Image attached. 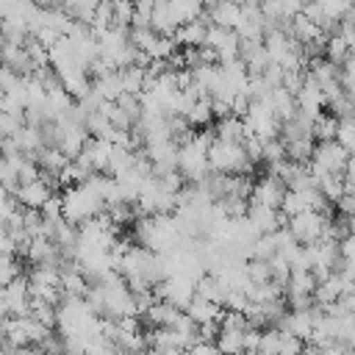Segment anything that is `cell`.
Wrapping results in <instances>:
<instances>
[{
	"label": "cell",
	"instance_id": "obj_1",
	"mask_svg": "<svg viewBox=\"0 0 355 355\" xmlns=\"http://www.w3.org/2000/svg\"><path fill=\"white\" fill-rule=\"evenodd\" d=\"M136 239L139 244L155 250V252H172L186 241V236L178 227L175 214H147L136 222Z\"/></svg>",
	"mask_w": 355,
	"mask_h": 355
},
{
	"label": "cell",
	"instance_id": "obj_2",
	"mask_svg": "<svg viewBox=\"0 0 355 355\" xmlns=\"http://www.w3.org/2000/svg\"><path fill=\"white\" fill-rule=\"evenodd\" d=\"M64 197V216L75 225L97 216L105 211V202L100 194H94L86 183H75V186H67V191L61 194Z\"/></svg>",
	"mask_w": 355,
	"mask_h": 355
},
{
	"label": "cell",
	"instance_id": "obj_3",
	"mask_svg": "<svg viewBox=\"0 0 355 355\" xmlns=\"http://www.w3.org/2000/svg\"><path fill=\"white\" fill-rule=\"evenodd\" d=\"M208 161H211V169L225 172V175H236V172L250 175L252 166H255L247 158L244 144H239V141H222V139H214V144L208 150Z\"/></svg>",
	"mask_w": 355,
	"mask_h": 355
},
{
	"label": "cell",
	"instance_id": "obj_4",
	"mask_svg": "<svg viewBox=\"0 0 355 355\" xmlns=\"http://www.w3.org/2000/svg\"><path fill=\"white\" fill-rule=\"evenodd\" d=\"M347 161H349V153L347 147L338 141V139H324L313 147V155L308 161L313 178H322V175H344L347 172Z\"/></svg>",
	"mask_w": 355,
	"mask_h": 355
},
{
	"label": "cell",
	"instance_id": "obj_5",
	"mask_svg": "<svg viewBox=\"0 0 355 355\" xmlns=\"http://www.w3.org/2000/svg\"><path fill=\"white\" fill-rule=\"evenodd\" d=\"M244 125L250 133H255L261 139L280 136V116L275 114L269 100H250V105L244 111Z\"/></svg>",
	"mask_w": 355,
	"mask_h": 355
},
{
	"label": "cell",
	"instance_id": "obj_6",
	"mask_svg": "<svg viewBox=\"0 0 355 355\" xmlns=\"http://www.w3.org/2000/svg\"><path fill=\"white\" fill-rule=\"evenodd\" d=\"M327 222H330V214H322V211H300L294 216H288V230L294 233V239L300 244H313L319 239H324L327 233Z\"/></svg>",
	"mask_w": 355,
	"mask_h": 355
},
{
	"label": "cell",
	"instance_id": "obj_7",
	"mask_svg": "<svg viewBox=\"0 0 355 355\" xmlns=\"http://www.w3.org/2000/svg\"><path fill=\"white\" fill-rule=\"evenodd\" d=\"M153 288H155V297H158V300L172 302V305H178V308H183V311H186V305H189V302L194 300V294H197L194 283L186 280V277H180V275H169V277H164L161 283H155Z\"/></svg>",
	"mask_w": 355,
	"mask_h": 355
},
{
	"label": "cell",
	"instance_id": "obj_8",
	"mask_svg": "<svg viewBox=\"0 0 355 355\" xmlns=\"http://www.w3.org/2000/svg\"><path fill=\"white\" fill-rule=\"evenodd\" d=\"M205 44L216 53V61H233L239 58V44H241V36L233 31V28H225V25H208V36H205Z\"/></svg>",
	"mask_w": 355,
	"mask_h": 355
},
{
	"label": "cell",
	"instance_id": "obj_9",
	"mask_svg": "<svg viewBox=\"0 0 355 355\" xmlns=\"http://www.w3.org/2000/svg\"><path fill=\"white\" fill-rule=\"evenodd\" d=\"M286 191H288V186H286L275 172H266V175H261V178L252 183L250 202H255V205H272V208H280V202H283Z\"/></svg>",
	"mask_w": 355,
	"mask_h": 355
},
{
	"label": "cell",
	"instance_id": "obj_10",
	"mask_svg": "<svg viewBox=\"0 0 355 355\" xmlns=\"http://www.w3.org/2000/svg\"><path fill=\"white\" fill-rule=\"evenodd\" d=\"M14 197L19 200L22 208H42L53 197V183L44 175H39V178H33L28 183H19L17 191H14Z\"/></svg>",
	"mask_w": 355,
	"mask_h": 355
},
{
	"label": "cell",
	"instance_id": "obj_11",
	"mask_svg": "<svg viewBox=\"0 0 355 355\" xmlns=\"http://www.w3.org/2000/svg\"><path fill=\"white\" fill-rule=\"evenodd\" d=\"M3 300H6L11 316H25V313H31L33 297H31V288H28V277H19V275H17L11 283H6V286H3Z\"/></svg>",
	"mask_w": 355,
	"mask_h": 355
},
{
	"label": "cell",
	"instance_id": "obj_12",
	"mask_svg": "<svg viewBox=\"0 0 355 355\" xmlns=\"http://www.w3.org/2000/svg\"><path fill=\"white\" fill-rule=\"evenodd\" d=\"M241 39H263V31H266V17L261 11V6H250L244 3L241 6V17L233 28Z\"/></svg>",
	"mask_w": 355,
	"mask_h": 355
},
{
	"label": "cell",
	"instance_id": "obj_13",
	"mask_svg": "<svg viewBox=\"0 0 355 355\" xmlns=\"http://www.w3.org/2000/svg\"><path fill=\"white\" fill-rule=\"evenodd\" d=\"M247 219L252 222V227L258 233H275V230L283 227V211L280 208H272V205H255V202H250Z\"/></svg>",
	"mask_w": 355,
	"mask_h": 355
},
{
	"label": "cell",
	"instance_id": "obj_14",
	"mask_svg": "<svg viewBox=\"0 0 355 355\" xmlns=\"http://www.w3.org/2000/svg\"><path fill=\"white\" fill-rule=\"evenodd\" d=\"M208 25H211V17H208V14H200V17L189 19V22H183V25L175 31V42H178V44H183V47L205 44Z\"/></svg>",
	"mask_w": 355,
	"mask_h": 355
},
{
	"label": "cell",
	"instance_id": "obj_15",
	"mask_svg": "<svg viewBox=\"0 0 355 355\" xmlns=\"http://www.w3.org/2000/svg\"><path fill=\"white\" fill-rule=\"evenodd\" d=\"M180 25H183V19H180V14L175 11L172 0H155L150 28H155V31L164 33V36H175V31H178Z\"/></svg>",
	"mask_w": 355,
	"mask_h": 355
},
{
	"label": "cell",
	"instance_id": "obj_16",
	"mask_svg": "<svg viewBox=\"0 0 355 355\" xmlns=\"http://www.w3.org/2000/svg\"><path fill=\"white\" fill-rule=\"evenodd\" d=\"M322 105H324V94H322L319 83L305 75V83L297 92V111H302V114L316 119V114H322Z\"/></svg>",
	"mask_w": 355,
	"mask_h": 355
},
{
	"label": "cell",
	"instance_id": "obj_17",
	"mask_svg": "<svg viewBox=\"0 0 355 355\" xmlns=\"http://www.w3.org/2000/svg\"><path fill=\"white\" fill-rule=\"evenodd\" d=\"M205 14L211 17L214 25H225V28H236L239 17H241V3L239 0H214Z\"/></svg>",
	"mask_w": 355,
	"mask_h": 355
},
{
	"label": "cell",
	"instance_id": "obj_18",
	"mask_svg": "<svg viewBox=\"0 0 355 355\" xmlns=\"http://www.w3.org/2000/svg\"><path fill=\"white\" fill-rule=\"evenodd\" d=\"M194 288H197V294H200V297H205V300H211V302H216V305H222V308H225V300H227L230 286H227L219 275H214V272L202 275V277L194 283Z\"/></svg>",
	"mask_w": 355,
	"mask_h": 355
},
{
	"label": "cell",
	"instance_id": "obj_19",
	"mask_svg": "<svg viewBox=\"0 0 355 355\" xmlns=\"http://www.w3.org/2000/svg\"><path fill=\"white\" fill-rule=\"evenodd\" d=\"M288 33L300 42V44H311V42H316L319 36H324V31H322V25L319 22H313L311 17H305L302 11L300 14H294L291 17V25H288Z\"/></svg>",
	"mask_w": 355,
	"mask_h": 355
},
{
	"label": "cell",
	"instance_id": "obj_20",
	"mask_svg": "<svg viewBox=\"0 0 355 355\" xmlns=\"http://www.w3.org/2000/svg\"><path fill=\"white\" fill-rule=\"evenodd\" d=\"M186 313H189L197 324H208V322H219L225 311H222V305H216V302H211V300L194 294V300L186 305Z\"/></svg>",
	"mask_w": 355,
	"mask_h": 355
},
{
	"label": "cell",
	"instance_id": "obj_21",
	"mask_svg": "<svg viewBox=\"0 0 355 355\" xmlns=\"http://www.w3.org/2000/svg\"><path fill=\"white\" fill-rule=\"evenodd\" d=\"M263 100H269V105L275 108V114L280 116V122L297 114V94L288 92L286 86H275V89H269V94H266Z\"/></svg>",
	"mask_w": 355,
	"mask_h": 355
},
{
	"label": "cell",
	"instance_id": "obj_22",
	"mask_svg": "<svg viewBox=\"0 0 355 355\" xmlns=\"http://www.w3.org/2000/svg\"><path fill=\"white\" fill-rule=\"evenodd\" d=\"M92 86H94V92H97L103 100H108V103H116L119 94L125 92V89H122L119 69H108V72H103V75H94Z\"/></svg>",
	"mask_w": 355,
	"mask_h": 355
},
{
	"label": "cell",
	"instance_id": "obj_23",
	"mask_svg": "<svg viewBox=\"0 0 355 355\" xmlns=\"http://www.w3.org/2000/svg\"><path fill=\"white\" fill-rule=\"evenodd\" d=\"M250 136L247 125H244V116L239 114H227V116H219V125H216V139L222 141H244Z\"/></svg>",
	"mask_w": 355,
	"mask_h": 355
},
{
	"label": "cell",
	"instance_id": "obj_24",
	"mask_svg": "<svg viewBox=\"0 0 355 355\" xmlns=\"http://www.w3.org/2000/svg\"><path fill=\"white\" fill-rule=\"evenodd\" d=\"M33 158H36V164L42 166V172H47V175H58V172L72 161V158H69L67 153H61L55 144H44Z\"/></svg>",
	"mask_w": 355,
	"mask_h": 355
},
{
	"label": "cell",
	"instance_id": "obj_25",
	"mask_svg": "<svg viewBox=\"0 0 355 355\" xmlns=\"http://www.w3.org/2000/svg\"><path fill=\"white\" fill-rule=\"evenodd\" d=\"M119 78H122V89L130 94H141L147 86V69L141 64H130V67H119Z\"/></svg>",
	"mask_w": 355,
	"mask_h": 355
},
{
	"label": "cell",
	"instance_id": "obj_26",
	"mask_svg": "<svg viewBox=\"0 0 355 355\" xmlns=\"http://www.w3.org/2000/svg\"><path fill=\"white\" fill-rule=\"evenodd\" d=\"M211 116H214V100H211V94L197 97V100L191 103V108L186 111V119L191 122V128L208 125V122H211Z\"/></svg>",
	"mask_w": 355,
	"mask_h": 355
},
{
	"label": "cell",
	"instance_id": "obj_27",
	"mask_svg": "<svg viewBox=\"0 0 355 355\" xmlns=\"http://www.w3.org/2000/svg\"><path fill=\"white\" fill-rule=\"evenodd\" d=\"M58 6H61L72 19H78V22H92V17H94L100 0H58Z\"/></svg>",
	"mask_w": 355,
	"mask_h": 355
},
{
	"label": "cell",
	"instance_id": "obj_28",
	"mask_svg": "<svg viewBox=\"0 0 355 355\" xmlns=\"http://www.w3.org/2000/svg\"><path fill=\"white\" fill-rule=\"evenodd\" d=\"M349 53H352V47H349V42H347L341 33H336V36H327V44H324V55H327L330 61H336V64H344Z\"/></svg>",
	"mask_w": 355,
	"mask_h": 355
},
{
	"label": "cell",
	"instance_id": "obj_29",
	"mask_svg": "<svg viewBox=\"0 0 355 355\" xmlns=\"http://www.w3.org/2000/svg\"><path fill=\"white\" fill-rule=\"evenodd\" d=\"M336 130H338V116L333 111L330 114H316V119H313V136L319 141L336 139Z\"/></svg>",
	"mask_w": 355,
	"mask_h": 355
},
{
	"label": "cell",
	"instance_id": "obj_30",
	"mask_svg": "<svg viewBox=\"0 0 355 355\" xmlns=\"http://www.w3.org/2000/svg\"><path fill=\"white\" fill-rule=\"evenodd\" d=\"M313 136H308V139H294V141H286V155L288 158H294V161H300V164H308L311 161V155H313Z\"/></svg>",
	"mask_w": 355,
	"mask_h": 355
},
{
	"label": "cell",
	"instance_id": "obj_31",
	"mask_svg": "<svg viewBox=\"0 0 355 355\" xmlns=\"http://www.w3.org/2000/svg\"><path fill=\"white\" fill-rule=\"evenodd\" d=\"M244 333H247V330H222V327H219L216 347H219V349H227V352H241V349H244Z\"/></svg>",
	"mask_w": 355,
	"mask_h": 355
},
{
	"label": "cell",
	"instance_id": "obj_32",
	"mask_svg": "<svg viewBox=\"0 0 355 355\" xmlns=\"http://www.w3.org/2000/svg\"><path fill=\"white\" fill-rule=\"evenodd\" d=\"M283 158H286V141L280 136L263 139V161H266V166H272V164H277Z\"/></svg>",
	"mask_w": 355,
	"mask_h": 355
},
{
	"label": "cell",
	"instance_id": "obj_33",
	"mask_svg": "<svg viewBox=\"0 0 355 355\" xmlns=\"http://www.w3.org/2000/svg\"><path fill=\"white\" fill-rule=\"evenodd\" d=\"M111 14H114V25L130 28V22H133V0H111Z\"/></svg>",
	"mask_w": 355,
	"mask_h": 355
},
{
	"label": "cell",
	"instance_id": "obj_34",
	"mask_svg": "<svg viewBox=\"0 0 355 355\" xmlns=\"http://www.w3.org/2000/svg\"><path fill=\"white\" fill-rule=\"evenodd\" d=\"M336 139L347 147L349 155H355V116H347V119H338V130H336Z\"/></svg>",
	"mask_w": 355,
	"mask_h": 355
},
{
	"label": "cell",
	"instance_id": "obj_35",
	"mask_svg": "<svg viewBox=\"0 0 355 355\" xmlns=\"http://www.w3.org/2000/svg\"><path fill=\"white\" fill-rule=\"evenodd\" d=\"M247 275H250L252 283H266V280H272V266L263 258H250L247 261Z\"/></svg>",
	"mask_w": 355,
	"mask_h": 355
},
{
	"label": "cell",
	"instance_id": "obj_36",
	"mask_svg": "<svg viewBox=\"0 0 355 355\" xmlns=\"http://www.w3.org/2000/svg\"><path fill=\"white\" fill-rule=\"evenodd\" d=\"M31 316H36V319L44 322L47 327H53V324H55V305H53V302H44V300H33Z\"/></svg>",
	"mask_w": 355,
	"mask_h": 355
},
{
	"label": "cell",
	"instance_id": "obj_37",
	"mask_svg": "<svg viewBox=\"0 0 355 355\" xmlns=\"http://www.w3.org/2000/svg\"><path fill=\"white\" fill-rule=\"evenodd\" d=\"M19 275V263L14 261V252H0V286L11 283Z\"/></svg>",
	"mask_w": 355,
	"mask_h": 355
},
{
	"label": "cell",
	"instance_id": "obj_38",
	"mask_svg": "<svg viewBox=\"0 0 355 355\" xmlns=\"http://www.w3.org/2000/svg\"><path fill=\"white\" fill-rule=\"evenodd\" d=\"M17 80H19V75H17L8 64H0V94H6Z\"/></svg>",
	"mask_w": 355,
	"mask_h": 355
},
{
	"label": "cell",
	"instance_id": "obj_39",
	"mask_svg": "<svg viewBox=\"0 0 355 355\" xmlns=\"http://www.w3.org/2000/svg\"><path fill=\"white\" fill-rule=\"evenodd\" d=\"M3 316H8V305H6V300H3V291H0V319Z\"/></svg>",
	"mask_w": 355,
	"mask_h": 355
},
{
	"label": "cell",
	"instance_id": "obj_40",
	"mask_svg": "<svg viewBox=\"0 0 355 355\" xmlns=\"http://www.w3.org/2000/svg\"><path fill=\"white\" fill-rule=\"evenodd\" d=\"M36 6H42V8H47V6H58V0H33Z\"/></svg>",
	"mask_w": 355,
	"mask_h": 355
},
{
	"label": "cell",
	"instance_id": "obj_41",
	"mask_svg": "<svg viewBox=\"0 0 355 355\" xmlns=\"http://www.w3.org/2000/svg\"><path fill=\"white\" fill-rule=\"evenodd\" d=\"M0 291H3V286H0Z\"/></svg>",
	"mask_w": 355,
	"mask_h": 355
}]
</instances>
